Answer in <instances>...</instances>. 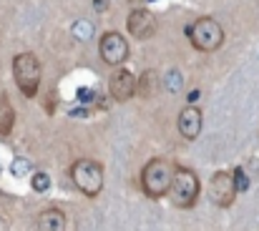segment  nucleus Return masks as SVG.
<instances>
[{"mask_svg":"<svg viewBox=\"0 0 259 231\" xmlns=\"http://www.w3.org/2000/svg\"><path fill=\"white\" fill-rule=\"evenodd\" d=\"M38 229L40 231H63L66 229V214L61 209H46L38 216Z\"/></svg>","mask_w":259,"mask_h":231,"instance_id":"11","label":"nucleus"},{"mask_svg":"<svg viewBox=\"0 0 259 231\" xmlns=\"http://www.w3.org/2000/svg\"><path fill=\"white\" fill-rule=\"evenodd\" d=\"M13 76L18 83V90L25 98H33L40 88V78H43V68L40 61L33 53H18L13 58Z\"/></svg>","mask_w":259,"mask_h":231,"instance_id":"3","label":"nucleus"},{"mask_svg":"<svg viewBox=\"0 0 259 231\" xmlns=\"http://www.w3.org/2000/svg\"><path fill=\"white\" fill-rule=\"evenodd\" d=\"M199 191H201V183H199V176L191 171V168H184V166H176V173H174V181L169 186V199L176 209H189L196 204L199 199Z\"/></svg>","mask_w":259,"mask_h":231,"instance_id":"4","label":"nucleus"},{"mask_svg":"<svg viewBox=\"0 0 259 231\" xmlns=\"http://www.w3.org/2000/svg\"><path fill=\"white\" fill-rule=\"evenodd\" d=\"M48 186H51V178H48L46 173H35V176H33V189H35V191H46Z\"/></svg>","mask_w":259,"mask_h":231,"instance_id":"14","label":"nucleus"},{"mask_svg":"<svg viewBox=\"0 0 259 231\" xmlns=\"http://www.w3.org/2000/svg\"><path fill=\"white\" fill-rule=\"evenodd\" d=\"M237 191H239V186H237V176L232 171H219L209 181V199L222 209H229L234 204Z\"/></svg>","mask_w":259,"mask_h":231,"instance_id":"6","label":"nucleus"},{"mask_svg":"<svg viewBox=\"0 0 259 231\" xmlns=\"http://www.w3.org/2000/svg\"><path fill=\"white\" fill-rule=\"evenodd\" d=\"M154 88H156V73H154V71H146L144 76L139 78L136 93H139L141 98H151V96H154Z\"/></svg>","mask_w":259,"mask_h":231,"instance_id":"13","label":"nucleus"},{"mask_svg":"<svg viewBox=\"0 0 259 231\" xmlns=\"http://www.w3.org/2000/svg\"><path fill=\"white\" fill-rule=\"evenodd\" d=\"M15 123V111L5 96H0V136H8Z\"/></svg>","mask_w":259,"mask_h":231,"instance_id":"12","label":"nucleus"},{"mask_svg":"<svg viewBox=\"0 0 259 231\" xmlns=\"http://www.w3.org/2000/svg\"><path fill=\"white\" fill-rule=\"evenodd\" d=\"M98 56L106 66H123L128 58V40L116 30L103 33L98 40Z\"/></svg>","mask_w":259,"mask_h":231,"instance_id":"7","label":"nucleus"},{"mask_svg":"<svg viewBox=\"0 0 259 231\" xmlns=\"http://www.w3.org/2000/svg\"><path fill=\"white\" fill-rule=\"evenodd\" d=\"M71 178H73V183H76V189H78L81 194H86L88 199H93V196H98V194L103 191V178H106V173H103V166H101L98 161L81 158V161H76V163L71 166Z\"/></svg>","mask_w":259,"mask_h":231,"instance_id":"5","label":"nucleus"},{"mask_svg":"<svg viewBox=\"0 0 259 231\" xmlns=\"http://www.w3.org/2000/svg\"><path fill=\"white\" fill-rule=\"evenodd\" d=\"M186 35H189L191 45L196 51H201V53H214L224 43V28L214 18H199V20H194L186 28Z\"/></svg>","mask_w":259,"mask_h":231,"instance_id":"2","label":"nucleus"},{"mask_svg":"<svg viewBox=\"0 0 259 231\" xmlns=\"http://www.w3.org/2000/svg\"><path fill=\"white\" fill-rule=\"evenodd\" d=\"M126 25H128V33H131L134 38H139V40H149V38L156 33V18H154L149 10H144V8L131 10Z\"/></svg>","mask_w":259,"mask_h":231,"instance_id":"8","label":"nucleus"},{"mask_svg":"<svg viewBox=\"0 0 259 231\" xmlns=\"http://www.w3.org/2000/svg\"><path fill=\"white\" fill-rule=\"evenodd\" d=\"M201 123H204V116L196 106H186L181 108L179 113V133L186 138V141H196L199 133H201Z\"/></svg>","mask_w":259,"mask_h":231,"instance_id":"10","label":"nucleus"},{"mask_svg":"<svg viewBox=\"0 0 259 231\" xmlns=\"http://www.w3.org/2000/svg\"><path fill=\"white\" fill-rule=\"evenodd\" d=\"M136 85H139V80L131 76L126 68H118L111 80H108V90H111V96L116 98V101H121V103H126V101H131L134 96H136Z\"/></svg>","mask_w":259,"mask_h":231,"instance_id":"9","label":"nucleus"},{"mask_svg":"<svg viewBox=\"0 0 259 231\" xmlns=\"http://www.w3.org/2000/svg\"><path fill=\"white\" fill-rule=\"evenodd\" d=\"M176 173V163L169 158H151L141 171V189L149 199H161L169 194V186Z\"/></svg>","mask_w":259,"mask_h":231,"instance_id":"1","label":"nucleus"}]
</instances>
